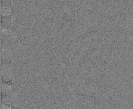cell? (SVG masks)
Returning a JSON list of instances; mask_svg holds the SVG:
<instances>
[{"mask_svg": "<svg viewBox=\"0 0 133 109\" xmlns=\"http://www.w3.org/2000/svg\"><path fill=\"white\" fill-rule=\"evenodd\" d=\"M11 101V95L2 96V102L3 105L9 107Z\"/></svg>", "mask_w": 133, "mask_h": 109, "instance_id": "obj_6", "label": "cell"}, {"mask_svg": "<svg viewBox=\"0 0 133 109\" xmlns=\"http://www.w3.org/2000/svg\"><path fill=\"white\" fill-rule=\"evenodd\" d=\"M2 109H8L4 108V107H3V108H2Z\"/></svg>", "mask_w": 133, "mask_h": 109, "instance_id": "obj_8", "label": "cell"}, {"mask_svg": "<svg viewBox=\"0 0 133 109\" xmlns=\"http://www.w3.org/2000/svg\"><path fill=\"white\" fill-rule=\"evenodd\" d=\"M12 89L11 82H2V96L11 95Z\"/></svg>", "mask_w": 133, "mask_h": 109, "instance_id": "obj_3", "label": "cell"}, {"mask_svg": "<svg viewBox=\"0 0 133 109\" xmlns=\"http://www.w3.org/2000/svg\"><path fill=\"white\" fill-rule=\"evenodd\" d=\"M2 82H11L12 75L11 63H2Z\"/></svg>", "mask_w": 133, "mask_h": 109, "instance_id": "obj_1", "label": "cell"}, {"mask_svg": "<svg viewBox=\"0 0 133 109\" xmlns=\"http://www.w3.org/2000/svg\"><path fill=\"white\" fill-rule=\"evenodd\" d=\"M2 63H11L12 56V50L1 49Z\"/></svg>", "mask_w": 133, "mask_h": 109, "instance_id": "obj_2", "label": "cell"}, {"mask_svg": "<svg viewBox=\"0 0 133 109\" xmlns=\"http://www.w3.org/2000/svg\"><path fill=\"white\" fill-rule=\"evenodd\" d=\"M1 16L8 17L11 16L12 7L11 6L1 5Z\"/></svg>", "mask_w": 133, "mask_h": 109, "instance_id": "obj_5", "label": "cell"}, {"mask_svg": "<svg viewBox=\"0 0 133 109\" xmlns=\"http://www.w3.org/2000/svg\"><path fill=\"white\" fill-rule=\"evenodd\" d=\"M11 16L8 17L1 16V27L12 29L11 24Z\"/></svg>", "mask_w": 133, "mask_h": 109, "instance_id": "obj_4", "label": "cell"}, {"mask_svg": "<svg viewBox=\"0 0 133 109\" xmlns=\"http://www.w3.org/2000/svg\"><path fill=\"white\" fill-rule=\"evenodd\" d=\"M11 0H1V5L11 6Z\"/></svg>", "mask_w": 133, "mask_h": 109, "instance_id": "obj_7", "label": "cell"}]
</instances>
